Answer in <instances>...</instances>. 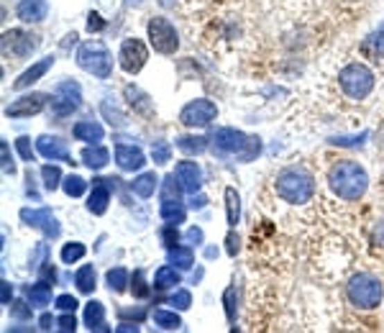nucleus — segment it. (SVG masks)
Wrapping results in <instances>:
<instances>
[{
    "label": "nucleus",
    "mask_w": 384,
    "mask_h": 333,
    "mask_svg": "<svg viewBox=\"0 0 384 333\" xmlns=\"http://www.w3.org/2000/svg\"><path fill=\"white\" fill-rule=\"evenodd\" d=\"M218 116V108L216 103L208 98H198V100H190L182 110H180V123L187 126V128H205L216 121Z\"/></svg>",
    "instance_id": "obj_8"
},
{
    "label": "nucleus",
    "mask_w": 384,
    "mask_h": 333,
    "mask_svg": "<svg viewBox=\"0 0 384 333\" xmlns=\"http://www.w3.org/2000/svg\"><path fill=\"white\" fill-rule=\"evenodd\" d=\"M42 177H44V187L46 190H57L59 185V180H62V172H59V166H54V164H46V166H42Z\"/></svg>",
    "instance_id": "obj_40"
},
{
    "label": "nucleus",
    "mask_w": 384,
    "mask_h": 333,
    "mask_svg": "<svg viewBox=\"0 0 384 333\" xmlns=\"http://www.w3.org/2000/svg\"><path fill=\"white\" fill-rule=\"evenodd\" d=\"M205 203H208V198H205V195H198V198H195V195H192L190 208H205Z\"/></svg>",
    "instance_id": "obj_55"
},
{
    "label": "nucleus",
    "mask_w": 384,
    "mask_h": 333,
    "mask_svg": "<svg viewBox=\"0 0 384 333\" xmlns=\"http://www.w3.org/2000/svg\"><path fill=\"white\" fill-rule=\"evenodd\" d=\"M36 149H39V154H42L44 159H51V162H69V164H72L67 144L62 142L59 136H49V133L39 136V139H36Z\"/></svg>",
    "instance_id": "obj_15"
},
{
    "label": "nucleus",
    "mask_w": 384,
    "mask_h": 333,
    "mask_svg": "<svg viewBox=\"0 0 384 333\" xmlns=\"http://www.w3.org/2000/svg\"><path fill=\"white\" fill-rule=\"evenodd\" d=\"M80 100H82V90H80V85L72 83V80L59 83L57 90H54V98H51V116L54 118L72 116V113L80 108Z\"/></svg>",
    "instance_id": "obj_9"
},
{
    "label": "nucleus",
    "mask_w": 384,
    "mask_h": 333,
    "mask_svg": "<svg viewBox=\"0 0 384 333\" xmlns=\"http://www.w3.org/2000/svg\"><path fill=\"white\" fill-rule=\"evenodd\" d=\"M226 218L231 228H236L241 221V198H238L236 187H226Z\"/></svg>",
    "instance_id": "obj_27"
},
{
    "label": "nucleus",
    "mask_w": 384,
    "mask_h": 333,
    "mask_svg": "<svg viewBox=\"0 0 384 333\" xmlns=\"http://www.w3.org/2000/svg\"><path fill=\"white\" fill-rule=\"evenodd\" d=\"M116 164L123 169V172H136V169H143L146 164V157L139 146H128V144H118L116 146Z\"/></svg>",
    "instance_id": "obj_17"
},
{
    "label": "nucleus",
    "mask_w": 384,
    "mask_h": 333,
    "mask_svg": "<svg viewBox=\"0 0 384 333\" xmlns=\"http://www.w3.org/2000/svg\"><path fill=\"white\" fill-rule=\"evenodd\" d=\"M364 51H372L374 57H384V24L379 26V31L372 33L364 44Z\"/></svg>",
    "instance_id": "obj_38"
},
{
    "label": "nucleus",
    "mask_w": 384,
    "mask_h": 333,
    "mask_svg": "<svg viewBox=\"0 0 384 333\" xmlns=\"http://www.w3.org/2000/svg\"><path fill=\"white\" fill-rule=\"evenodd\" d=\"M118 331H125V333H128V331H139V325H131V323H121V325H118Z\"/></svg>",
    "instance_id": "obj_57"
},
{
    "label": "nucleus",
    "mask_w": 384,
    "mask_h": 333,
    "mask_svg": "<svg viewBox=\"0 0 384 333\" xmlns=\"http://www.w3.org/2000/svg\"><path fill=\"white\" fill-rule=\"evenodd\" d=\"M134 295L136 298H146L149 295V287L143 282V269H136L134 272Z\"/></svg>",
    "instance_id": "obj_46"
},
{
    "label": "nucleus",
    "mask_w": 384,
    "mask_h": 333,
    "mask_svg": "<svg viewBox=\"0 0 384 333\" xmlns=\"http://www.w3.org/2000/svg\"><path fill=\"white\" fill-rule=\"evenodd\" d=\"M169 305L177 310H187L192 305V295L190 290H175L169 295Z\"/></svg>",
    "instance_id": "obj_41"
},
{
    "label": "nucleus",
    "mask_w": 384,
    "mask_h": 333,
    "mask_svg": "<svg viewBox=\"0 0 384 333\" xmlns=\"http://www.w3.org/2000/svg\"><path fill=\"white\" fill-rule=\"evenodd\" d=\"M213 144L220 154H231L238 162H254L261 154V139L236 128H218L213 133Z\"/></svg>",
    "instance_id": "obj_3"
},
{
    "label": "nucleus",
    "mask_w": 384,
    "mask_h": 333,
    "mask_svg": "<svg viewBox=\"0 0 384 333\" xmlns=\"http://www.w3.org/2000/svg\"><path fill=\"white\" fill-rule=\"evenodd\" d=\"M51 67H54V57H51V54H49V57L39 59V62H34V65L28 67L24 75H21L16 83H13V90H26V87H31V85L39 83V80H42V77L49 72Z\"/></svg>",
    "instance_id": "obj_19"
},
{
    "label": "nucleus",
    "mask_w": 384,
    "mask_h": 333,
    "mask_svg": "<svg viewBox=\"0 0 384 333\" xmlns=\"http://www.w3.org/2000/svg\"><path fill=\"white\" fill-rule=\"evenodd\" d=\"M46 100H49V95H44V92H28V95H24V98L13 100L10 105H6V116L8 118L39 116V113L46 108Z\"/></svg>",
    "instance_id": "obj_13"
},
{
    "label": "nucleus",
    "mask_w": 384,
    "mask_h": 333,
    "mask_svg": "<svg viewBox=\"0 0 384 333\" xmlns=\"http://www.w3.org/2000/svg\"><path fill=\"white\" fill-rule=\"evenodd\" d=\"M49 13V3L46 0H18L16 16L24 24H42Z\"/></svg>",
    "instance_id": "obj_18"
},
{
    "label": "nucleus",
    "mask_w": 384,
    "mask_h": 333,
    "mask_svg": "<svg viewBox=\"0 0 384 333\" xmlns=\"http://www.w3.org/2000/svg\"><path fill=\"white\" fill-rule=\"evenodd\" d=\"M274 190L284 203L305 205V203L315 198V175L302 164L284 166L274 180Z\"/></svg>",
    "instance_id": "obj_2"
},
{
    "label": "nucleus",
    "mask_w": 384,
    "mask_h": 333,
    "mask_svg": "<svg viewBox=\"0 0 384 333\" xmlns=\"http://www.w3.org/2000/svg\"><path fill=\"white\" fill-rule=\"evenodd\" d=\"M182 185L177 182L175 175H167L164 177V187H162V200H180V195H182Z\"/></svg>",
    "instance_id": "obj_39"
},
{
    "label": "nucleus",
    "mask_w": 384,
    "mask_h": 333,
    "mask_svg": "<svg viewBox=\"0 0 384 333\" xmlns=\"http://www.w3.org/2000/svg\"><path fill=\"white\" fill-rule=\"evenodd\" d=\"M16 149H18V154H21L24 162H34V146H31V139H28V136L16 139Z\"/></svg>",
    "instance_id": "obj_43"
},
{
    "label": "nucleus",
    "mask_w": 384,
    "mask_h": 333,
    "mask_svg": "<svg viewBox=\"0 0 384 333\" xmlns=\"http://www.w3.org/2000/svg\"><path fill=\"white\" fill-rule=\"evenodd\" d=\"M177 149L184 154H202L208 149V139L205 136H180L177 139Z\"/></svg>",
    "instance_id": "obj_30"
},
{
    "label": "nucleus",
    "mask_w": 384,
    "mask_h": 333,
    "mask_svg": "<svg viewBox=\"0 0 384 333\" xmlns=\"http://www.w3.org/2000/svg\"><path fill=\"white\" fill-rule=\"evenodd\" d=\"M328 185L331 190L346 203H359L369 190V175L367 169L354 162V159H338L328 169Z\"/></svg>",
    "instance_id": "obj_1"
},
{
    "label": "nucleus",
    "mask_w": 384,
    "mask_h": 333,
    "mask_svg": "<svg viewBox=\"0 0 384 333\" xmlns=\"http://www.w3.org/2000/svg\"><path fill=\"white\" fill-rule=\"evenodd\" d=\"M125 100H128V105L136 108V113H151V103H149V95L141 92L139 87L134 85H125Z\"/></svg>",
    "instance_id": "obj_28"
},
{
    "label": "nucleus",
    "mask_w": 384,
    "mask_h": 333,
    "mask_svg": "<svg viewBox=\"0 0 384 333\" xmlns=\"http://www.w3.org/2000/svg\"><path fill=\"white\" fill-rule=\"evenodd\" d=\"M154 323L164 331H175V328H182V318L175 310H154Z\"/></svg>",
    "instance_id": "obj_33"
},
{
    "label": "nucleus",
    "mask_w": 384,
    "mask_h": 333,
    "mask_svg": "<svg viewBox=\"0 0 384 333\" xmlns=\"http://www.w3.org/2000/svg\"><path fill=\"white\" fill-rule=\"evenodd\" d=\"M151 159H154V164H169V159H172V144L154 142L151 144Z\"/></svg>",
    "instance_id": "obj_36"
},
{
    "label": "nucleus",
    "mask_w": 384,
    "mask_h": 333,
    "mask_svg": "<svg viewBox=\"0 0 384 333\" xmlns=\"http://www.w3.org/2000/svg\"><path fill=\"white\" fill-rule=\"evenodd\" d=\"M87 254V246H85L82 241H69V244H64V249H62V262L64 264H75V262H80V259Z\"/></svg>",
    "instance_id": "obj_35"
},
{
    "label": "nucleus",
    "mask_w": 384,
    "mask_h": 333,
    "mask_svg": "<svg viewBox=\"0 0 384 333\" xmlns=\"http://www.w3.org/2000/svg\"><path fill=\"white\" fill-rule=\"evenodd\" d=\"M159 216L162 221L169 225H180L184 223V216H187V210L180 200H162V210H159Z\"/></svg>",
    "instance_id": "obj_23"
},
{
    "label": "nucleus",
    "mask_w": 384,
    "mask_h": 333,
    "mask_svg": "<svg viewBox=\"0 0 384 333\" xmlns=\"http://www.w3.org/2000/svg\"><path fill=\"white\" fill-rule=\"evenodd\" d=\"M159 239L164 241V246H169V249H172V246H175V244L180 241V233H177V225H169V223H167V228H162V231H159Z\"/></svg>",
    "instance_id": "obj_45"
},
{
    "label": "nucleus",
    "mask_w": 384,
    "mask_h": 333,
    "mask_svg": "<svg viewBox=\"0 0 384 333\" xmlns=\"http://www.w3.org/2000/svg\"><path fill=\"white\" fill-rule=\"evenodd\" d=\"M77 298H72V295H59L57 298V308L62 310V313H75L77 310Z\"/></svg>",
    "instance_id": "obj_47"
},
{
    "label": "nucleus",
    "mask_w": 384,
    "mask_h": 333,
    "mask_svg": "<svg viewBox=\"0 0 384 333\" xmlns=\"http://www.w3.org/2000/svg\"><path fill=\"white\" fill-rule=\"evenodd\" d=\"M77 65L101 80H108L113 75V54L103 42H85L77 51Z\"/></svg>",
    "instance_id": "obj_6"
},
{
    "label": "nucleus",
    "mask_w": 384,
    "mask_h": 333,
    "mask_svg": "<svg viewBox=\"0 0 384 333\" xmlns=\"http://www.w3.org/2000/svg\"><path fill=\"white\" fill-rule=\"evenodd\" d=\"M223 300H226V313H228V321L234 323L236 321V305H234V287H228L226 295H223Z\"/></svg>",
    "instance_id": "obj_49"
},
{
    "label": "nucleus",
    "mask_w": 384,
    "mask_h": 333,
    "mask_svg": "<svg viewBox=\"0 0 384 333\" xmlns=\"http://www.w3.org/2000/svg\"><path fill=\"white\" fill-rule=\"evenodd\" d=\"M85 325L90 331H110L108 325H105V305H103L101 300H90L85 305Z\"/></svg>",
    "instance_id": "obj_21"
},
{
    "label": "nucleus",
    "mask_w": 384,
    "mask_h": 333,
    "mask_svg": "<svg viewBox=\"0 0 384 333\" xmlns=\"http://www.w3.org/2000/svg\"><path fill=\"white\" fill-rule=\"evenodd\" d=\"M39 323H42V325H39L42 331H51V325L57 323V321H54L51 316H42V321H39Z\"/></svg>",
    "instance_id": "obj_54"
},
{
    "label": "nucleus",
    "mask_w": 384,
    "mask_h": 333,
    "mask_svg": "<svg viewBox=\"0 0 384 333\" xmlns=\"http://www.w3.org/2000/svg\"><path fill=\"white\" fill-rule=\"evenodd\" d=\"M128 269L123 266H116V269H108V275H105V282H108V290L110 292H125L128 287Z\"/></svg>",
    "instance_id": "obj_31"
},
{
    "label": "nucleus",
    "mask_w": 384,
    "mask_h": 333,
    "mask_svg": "<svg viewBox=\"0 0 384 333\" xmlns=\"http://www.w3.org/2000/svg\"><path fill=\"white\" fill-rule=\"evenodd\" d=\"M10 298H13V287L10 282H3V305H10Z\"/></svg>",
    "instance_id": "obj_52"
},
{
    "label": "nucleus",
    "mask_w": 384,
    "mask_h": 333,
    "mask_svg": "<svg viewBox=\"0 0 384 333\" xmlns=\"http://www.w3.org/2000/svg\"><path fill=\"white\" fill-rule=\"evenodd\" d=\"M157 187H159V177L154 175V172H141V175L136 177L134 182H131V190L139 195V198H151L154 192H157Z\"/></svg>",
    "instance_id": "obj_24"
},
{
    "label": "nucleus",
    "mask_w": 384,
    "mask_h": 333,
    "mask_svg": "<svg viewBox=\"0 0 384 333\" xmlns=\"http://www.w3.org/2000/svg\"><path fill=\"white\" fill-rule=\"evenodd\" d=\"M169 262L180 266V269H190L195 264V254H192L190 246H172L169 249Z\"/></svg>",
    "instance_id": "obj_32"
},
{
    "label": "nucleus",
    "mask_w": 384,
    "mask_h": 333,
    "mask_svg": "<svg viewBox=\"0 0 384 333\" xmlns=\"http://www.w3.org/2000/svg\"><path fill=\"white\" fill-rule=\"evenodd\" d=\"M376 146H379V149H384V123L376 128Z\"/></svg>",
    "instance_id": "obj_56"
},
{
    "label": "nucleus",
    "mask_w": 384,
    "mask_h": 333,
    "mask_svg": "<svg viewBox=\"0 0 384 333\" xmlns=\"http://www.w3.org/2000/svg\"><path fill=\"white\" fill-rule=\"evenodd\" d=\"M21 221L31 228H39L46 239H57L62 233V225H59V221L49 208H24L21 210Z\"/></svg>",
    "instance_id": "obj_11"
},
{
    "label": "nucleus",
    "mask_w": 384,
    "mask_h": 333,
    "mask_svg": "<svg viewBox=\"0 0 384 333\" xmlns=\"http://www.w3.org/2000/svg\"><path fill=\"white\" fill-rule=\"evenodd\" d=\"M187 239L195 241V244H200L202 241V228H190V231H187Z\"/></svg>",
    "instance_id": "obj_53"
},
{
    "label": "nucleus",
    "mask_w": 384,
    "mask_h": 333,
    "mask_svg": "<svg viewBox=\"0 0 384 333\" xmlns=\"http://www.w3.org/2000/svg\"><path fill=\"white\" fill-rule=\"evenodd\" d=\"M101 110H103V116H105V121H108L110 126H116V128L125 126V116L116 108V105H110V100H103Z\"/></svg>",
    "instance_id": "obj_37"
},
{
    "label": "nucleus",
    "mask_w": 384,
    "mask_h": 333,
    "mask_svg": "<svg viewBox=\"0 0 384 333\" xmlns=\"http://www.w3.org/2000/svg\"><path fill=\"white\" fill-rule=\"evenodd\" d=\"M57 328H59V331H64V333L77 331V321H75V316H72V313H64V316H62V318H59V321H57Z\"/></svg>",
    "instance_id": "obj_48"
},
{
    "label": "nucleus",
    "mask_w": 384,
    "mask_h": 333,
    "mask_svg": "<svg viewBox=\"0 0 384 333\" xmlns=\"http://www.w3.org/2000/svg\"><path fill=\"white\" fill-rule=\"evenodd\" d=\"M103 26H105V21L101 18V13H90L87 16V28L90 31H103Z\"/></svg>",
    "instance_id": "obj_50"
},
{
    "label": "nucleus",
    "mask_w": 384,
    "mask_h": 333,
    "mask_svg": "<svg viewBox=\"0 0 384 333\" xmlns=\"http://www.w3.org/2000/svg\"><path fill=\"white\" fill-rule=\"evenodd\" d=\"M182 282V277H180V272H177L175 266H159L157 275H154V287L157 290H169V287H175V284Z\"/></svg>",
    "instance_id": "obj_26"
},
{
    "label": "nucleus",
    "mask_w": 384,
    "mask_h": 333,
    "mask_svg": "<svg viewBox=\"0 0 384 333\" xmlns=\"http://www.w3.org/2000/svg\"><path fill=\"white\" fill-rule=\"evenodd\" d=\"M175 177H177V182L182 185L184 192H190V195L200 192V187H202V169H200V164H198V162H190V159L177 162Z\"/></svg>",
    "instance_id": "obj_14"
},
{
    "label": "nucleus",
    "mask_w": 384,
    "mask_h": 333,
    "mask_svg": "<svg viewBox=\"0 0 384 333\" xmlns=\"http://www.w3.org/2000/svg\"><path fill=\"white\" fill-rule=\"evenodd\" d=\"M95 266L92 264H85V266H80L75 272V284H77V290L80 292H85V295H90L92 290H95Z\"/></svg>",
    "instance_id": "obj_29"
},
{
    "label": "nucleus",
    "mask_w": 384,
    "mask_h": 333,
    "mask_svg": "<svg viewBox=\"0 0 384 333\" xmlns=\"http://www.w3.org/2000/svg\"><path fill=\"white\" fill-rule=\"evenodd\" d=\"M31 308H34L31 302H28V305L21 302V300H18V302H10V316L18 318V321H26V318H31Z\"/></svg>",
    "instance_id": "obj_44"
},
{
    "label": "nucleus",
    "mask_w": 384,
    "mask_h": 333,
    "mask_svg": "<svg viewBox=\"0 0 384 333\" xmlns=\"http://www.w3.org/2000/svg\"><path fill=\"white\" fill-rule=\"evenodd\" d=\"M110 162V151L101 144H92V146H85L82 149V164L90 166V169H103V166Z\"/></svg>",
    "instance_id": "obj_22"
},
{
    "label": "nucleus",
    "mask_w": 384,
    "mask_h": 333,
    "mask_svg": "<svg viewBox=\"0 0 384 333\" xmlns=\"http://www.w3.org/2000/svg\"><path fill=\"white\" fill-rule=\"evenodd\" d=\"M374 83H376L374 72L367 65H361V62H351V65H346L338 72V85H341L343 95L351 100L369 98L372 90H374Z\"/></svg>",
    "instance_id": "obj_5"
},
{
    "label": "nucleus",
    "mask_w": 384,
    "mask_h": 333,
    "mask_svg": "<svg viewBox=\"0 0 384 333\" xmlns=\"http://www.w3.org/2000/svg\"><path fill=\"white\" fill-rule=\"evenodd\" d=\"M116 180H92V192L87 198V210L92 216H103L108 210V203H110V187H113Z\"/></svg>",
    "instance_id": "obj_16"
},
{
    "label": "nucleus",
    "mask_w": 384,
    "mask_h": 333,
    "mask_svg": "<svg viewBox=\"0 0 384 333\" xmlns=\"http://www.w3.org/2000/svg\"><path fill=\"white\" fill-rule=\"evenodd\" d=\"M26 298L34 308H46L51 302V284L49 282H36L26 290Z\"/></svg>",
    "instance_id": "obj_25"
},
{
    "label": "nucleus",
    "mask_w": 384,
    "mask_h": 333,
    "mask_svg": "<svg viewBox=\"0 0 384 333\" xmlns=\"http://www.w3.org/2000/svg\"><path fill=\"white\" fill-rule=\"evenodd\" d=\"M39 36L36 33H26V31H6L3 33V51L6 54H13V57H18V59H24V57H28L31 51H36L39 49Z\"/></svg>",
    "instance_id": "obj_12"
},
{
    "label": "nucleus",
    "mask_w": 384,
    "mask_h": 333,
    "mask_svg": "<svg viewBox=\"0 0 384 333\" xmlns=\"http://www.w3.org/2000/svg\"><path fill=\"white\" fill-rule=\"evenodd\" d=\"M149 59V49L141 39H125L121 44V51H118V65L123 69L125 75H139Z\"/></svg>",
    "instance_id": "obj_10"
},
{
    "label": "nucleus",
    "mask_w": 384,
    "mask_h": 333,
    "mask_svg": "<svg viewBox=\"0 0 384 333\" xmlns=\"http://www.w3.org/2000/svg\"><path fill=\"white\" fill-rule=\"evenodd\" d=\"M62 190H64L67 198H82L85 190H87V182L80 175H69L62 180Z\"/></svg>",
    "instance_id": "obj_34"
},
{
    "label": "nucleus",
    "mask_w": 384,
    "mask_h": 333,
    "mask_svg": "<svg viewBox=\"0 0 384 333\" xmlns=\"http://www.w3.org/2000/svg\"><path fill=\"white\" fill-rule=\"evenodd\" d=\"M146 33H149V42H151V46H154V51L164 54V57H172V54L180 49V36H177L175 26L169 24L167 18H162V16L149 18Z\"/></svg>",
    "instance_id": "obj_7"
},
{
    "label": "nucleus",
    "mask_w": 384,
    "mask_h": 333,
    "mask_svg": "<svg viewBox=\"0 0 384 333\" xmlns=\"http://www.w3.org/2000/svg\"><path fill=\"white\" fill-rule=\"evenodd\" d=\"M0 159H3V175H16V164L8 151V142H0Z\"/></svg>",
    "instance_id": "obj_42"
},
{
    "label": "nucleus",
    "mask_w": 384,
    "mask_h": 333,
    "mask_svg": "<svg viewBox=\"0 0 384 333\" xmlns=\"http://www.w3.org/2000/svg\"><path fill=\"white\" fill-rule=\"evenodd\" d=\"M72 136H75L77 142L98 144V142H103V136H105V128H103L98 121H80V123L72 126Z\"/></svg>",
    "instance_id": "obj_20"
},
{
    "label": "nucleus",
    "mask_w": 384,
    "mask_h": 333,
    "mask_svg": "<svg viewBox=\"0 0 384 333\" xmlns=\"http://www.w3.org/2000/svg\"><path fill=\"white\" fill-rule=\"evenodd\" d=\"M346 298L354 308L359 310H374L382 305L384 284L382 280L372 272H356L346 284Z\"/></svg>",
    "instance_id": "obj_4"
},
{
    "label": "nucleus",
    "mask_w": 384,
    "mask_h": 333,
    "mask_svg": "<svg viewBox=\"0 0 384 333\" xmlns=\"http://www.w3.org/2000/svg\"><path fill=\"white\" fill-rule=\"evenodd\" d=\"M226 244H228V254H231V257H236V254H238V249H241V246H238V236H236L234 231L228 233V239H226Z\"/></svg>",
    "instance_id": "obj_51"
}]
</instances>
